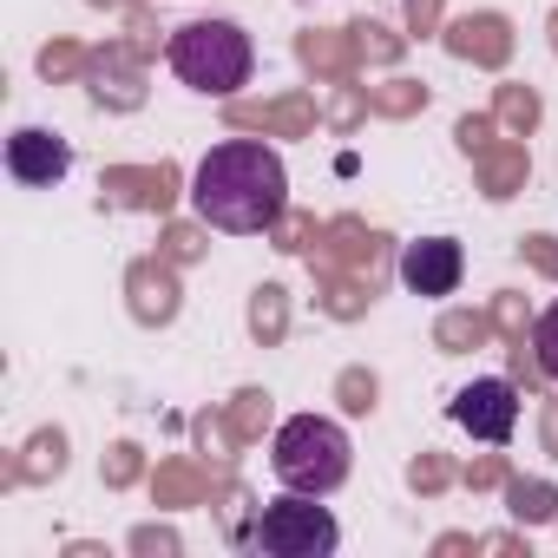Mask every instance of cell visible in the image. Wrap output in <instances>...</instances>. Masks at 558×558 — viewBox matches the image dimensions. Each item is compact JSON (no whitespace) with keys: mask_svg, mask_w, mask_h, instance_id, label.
<instances>
[{"mask_svg":"<svg viewBox=\"0 0 558 558\" xmlns=\"http://www.w3.org/2000/svg\"><path fill=\"white\" fill-rule=\"evenodd\" d=\"M191 204L210 230H230V236H256L269 230L276 217L290 210V171L269 145L256 138H230V145H210L197 178H191Z\"/></svg>","mask_w":558,"mask_h":558,"instance_id":"6da1fadb","label":"cell"},{"mask_svg":"<svg viewBox=\"0 0 558 558\" xmlns=\"http://www.w3.org/2000/svg\"><path fill=\"white\" fill-rule=\"evenodd\" d=\"M165 53H171L178 80L191 93H210V99H230L256 73V47H250V34L236 21H184Z\"/></svg>","mask_w":558,"mask_h":558,"instance_id":"7a4b0ae2","label":"cell"},{"mask_svg":"<svg viewBox=\"0 0 558 558\" xmlns=\"http://www.w3.org/2000/svg\"><path fill=\"white\" fill-rule=\"evenodd\" d=\"M349 434L336 427V421H323V414H296V421H283L276 427V447H269V466H276V480L283 486H296V493H336L342 480H349Z\"/></svg>","mask_w":558,"mask_h":558,"instance_id":"3957f363","label":"cell"},{"mask_svg":"<svg viewBox=\"0 0 558 558\" xmlns=\"http://www.w3.org/2000/svg\"><path fill=\"white\" fill-rule=\"evenodd\" d=\"M250 545L263 558H329L342 545V525L329 506H316V493H283V499H263L256 506V525H250Z\"/></svg>","mask_w":558,"mask_h":558,"instance_id":"277c9868","label":"cell"},{"mask_svg":"<svg viewBox=\"0 0 558 558\" xmlns=\"http://www.w3.org/2000/svg\"><path fill=\"white\" fill-rule=\"evenodd\" d=\"M178 165L171 158H158V165H112V171H99V204H112V210H151V217H171V204H178Z\"/></svg>","mask_w":558,"mask_h":558,"instance_id":"5b68a950","label":"cell"},{"mask_svg":"<svg viewBox=\"0 0 558 558\" xmlns=\"http://www.w3.org/2000/svg\"><path fill=\"white\" fill-rule=\"evenodd\" d=\"M86 86H93V99H99L106 112H138V106H145V60L132 53V40H106V47H93V60H86Z\"/></svg>","mask_w":558,"mask_h":558,"instance_id":"8992f818","label":"cell"},{"mask_svg":"<svg viewBox=\"0 0 558 558\" xmlns=\"http://www.w3.org/2000/svg\"><path fill=\"white\" fill-rule=\"evenodd\" d=\"M473 440H486V447H506L512 440V427H519V388L512 381H473V388H460L453 395V408H447Z\"/></svg>","mask_w":558,"mask_h":558,"instance_id":"52a82bcc","label":"cell"},{"mask_svg":"<svg viewBox=\"0 0 558 558\" xmlns=\"http://www.w3.org/2000/svg\"><path fill=\"white\" fill-rule=\"evenodd\" d=\"M178 303H184V290H178V263L171 256H138L125 269V310H132L138 329H165L178 316Z\"/></svg>","mask_w":558,"mask_h":558,"instance_id":"ba28073f","label":"cell"},{"mask_svg":"<svg viewBox=\"0 0 558 558\" xmlns=\"http://www.w3.org/2000/svg\"><path fill=\"white\" fill-rule=\"evenodd\" d=\"M316 263L355 269V276H368V283H381V269H388V236L368 230L362 217H336V223H323V236H316Z\"/></svg>","mask_w":558,"mask_h":558,"instance_id":"9c48e42d","label":"cell"},{"mask_svg":"<svg viewBox=\"0 0 558 558\" xmlns=\"http://www.w3.org/2000/svg\"><path fill=\"white\" fill-rule=\"evenodd\" d=\"M440 40H447V53H453V60L486 66V73H499V66L512 60V47H519V40H512V21H506V14H493V8L447 21V27H440Z\"/></svg>","mask_w":558,"mask_h":558,"instance_id":"30bf717a","label":"cell"},{"mask_svg":"<svg viewBox=\"0 0 558 558\" xmlns=\"http://www.w3.org/2000/svg\"><path fill=\"white\" fill-rule=\"evenodd\" d=\"M230 132H276V138H310L316 132V99L310 93H276V99H230Z\"/></svg>","mask_w":558,"mask_h":558,"instance_id":"8fae6325","label":"cell"},{"mask_svg":"<svg viewBox=\"0 0 558 558\" xmlns=\"http://www.w3.org/2000/svg\"><path fill=\"white\" fill-rule=\"evenodd\" d=\"M460 276H466V250L453 236H421L401 250V283L414 296H453Z\"/></svg>","mask_w":558,"mask_h":558,"instance_id":"7c38bea8","label":"cell"},{"mask_svg":"<svg viewBox=\"0 0 558 558\" xmlns=\"http://www.w3.org/2000/svg\"><path fill=\"white\" fill-rule=\"evenodd\" d=\"M8 171H14L21 184H60V178L73 171V145H66L60 132H47V125H21V132L8 138Z\"/></svg>","mask_w":558,"mask_h":558,"instance_id":"4fadbf2b","label":"cell"},{"mask_svg":"<svg viewBox=\"0 0 558 558\" xmlns=\"http://www.w3.org/2000/svg\"><path fill=\"white\" fill-rule=\"evenodd\" d=\"M296 60H303V73H316L323 86H342V80H355L362 73V53H355V34L349 27H336V34H296Z\"/></svg>","mask_w":558,"mask_h":558,"instance_id":"5bb4252c","label":"cell"},{"mask_svg":"<svg viewBox=\"0 0 558 558\" xmlns=\"http://www.w3.org/2000/svg\"><path fill=\"white\" fill-rule=\"evenodd\" d=\"M210 493H217V473H210V460H158V473H151V499H158L165 512L210 506Z\"/></svg>","mask_w":558,"mask_h":558,"instance_id":"9a60e30c","label":"cell"},{"mask_svg":"<svg viewBox=\"0 0 558 558\" xmlns=\"http://www.w3.org/2000/svg\"><path fill=\"white\" fill-rule=\"evenodd\" d=\"M66 473V434L60 427H40L21 453H8V466H0V486H47Z\"/></svg>","mask_w":558,"mask_h":558,"instance_id":"2e32d148","label":"cell"},{"mask_svg":"<svg viewBox=\"0 0 558 558\" xmlns=\"http://www.w3.org/2000/svg\"><path fill=\"white\" fill-rule=\"evenodd\" d=\"M473 171H480V191H486L493 204H506V197H519V191H525V178H532V158H525V138H499V145H486V151L473 158Z\"/></svg>","mask_w":558,"mask_h":558,"instance_id":"e0dca14e","label":"cell"},{"mask_svg":"<svg viewBox=\"0 0 558 558\" xmlns=\"http://www.w3.org/2000/svg\"><path fill=\"white\" fill-rule=\"evenodd\" d=\"M368 303H375V283H368V276L316 263V310H323V316H336V323H355V316H368Z\"/></svg>","mask_w":558,"mask_h":558,"instance_id":"ac0fdd59","label":"cell"},{"mask_svg":"<svg viewBox=\"0 0 558 558\" xmlns=\"http://www.w3.org/2000/svg\"><path fill=\"white\" fill-rule=\"evenodd\" d=\"M506 512H512V525H551L558 519V486L551 480H538V473H512L506 480Z\"/></svg>","mask_w":558,"mask_h":558,"instance_id":"d6986e66","label":"cell"},{"mask_svg":"<svg viewBox=\"0 0 558 558\" xmlns=\"http://www.w3.org/2000/svg\"><path fill=\"white\" fill-rule=\"evenodd\" d=\"M499 329H493V310H447L440 323H434V349L440 355H473V349H486Z\"/></svg>","mask_w":558,"mask_h":558,"instance_id":"ffe728a7","label":"cell"},{"mask_svg":"<svg viewBox=\"0 0 558 558\" xmlns=\"http://www.w3.org/2000/svg\"><path fill=\"white\" fill-rule=\"evenodd\" d=\"M250 336L263 342V349H276L290 336V290L283 283H263L256 296H250Z\"/></svg>","mask_w":558,"mask_h":558,"instance_id":"44dd1931","label":"cell"},{"mask_svg":"<svg viewBox=\"0 0 558 558\" xmlns=\"http://www.w3.org/2000/svg\"><path fill=\"white\" fill-rule=\"evenodd\" d=\"M493 119H499L512 138H525V132H538V119H545V99H538L532 86H499V93H493Z\"/></svg>","mask_w":558,"mask_h":558,"instance_id":"7402d4cb","label":"cell"},{"mask_svg":"<svg viewBox=\"0 0 558 558\" xmlns=\"http://www.w3.org/2000/svg\"><path fill=\"white\" fill-rule=\"evenodd\" d=\"M349 34H355L362 66H395V60L408 53V34H388L381 21H349Z\"/></svg>","mask_w":558,"mask_h":558,"instance_id":"603a6c76","label":"cell"},{"mask_svg":"<svg viewBox=\"0 0 558 558\" xmlns=\"http://www.w3.org/2000/svg\"><path fill=\"white\" fill-rule=\"evenodd\" d=\"M368 106L381 119H414V112H427V86L421 80H388V86H368Z\"/></svg>","mask_w":558,"mask_h":558,"instance_id":"cb8c5ba5","label":"cell"},{"mask_svg":"<svg viewBox=\"0 0 558 558\" xmlns=\"http://www.w3.org/2000/svg\"><path fill=\"white\" fill-rule=\"evenodd\" d=\"M336 401H342V414H375L381 408V375L375 368H342L336 375Z\"/></svg>","mask_w":558,"mask_h":558,"instance_id":"d4e9b609","label":"cell"},{"mask_svg":"<svg viewBox=\"0 0 558 558\" xmlns=\"http://www.w3.org/2000/svg\"><path fill=\"white\" fill-rule=\"evenodd\" d=\"M99 480H106L112 493L138 486V480H145V447H138V440H112V447H106V460H99Z\"/></svg>","mask_w":558,"mask_h":558,"instance_id":"484cf974","label":"cell"},{"mask_svg":"<svg viewBox=\"0 0 558 558\" xmlns=\"http://www.w3.org/2000/svg\"><path fill=\"white\" fill-rule=\"evenodd\" d=\"M368 112H375V106H368V86L342 80V86H336V99L323 106V125H329V132H355V125H362Z\"/></svg>","mask_w":558,"mask_h":558,"instance_id":"4316f807","label":"cell"},{"mask_svg":"<svg viewBox=\"0 0 558 558\" xmlns=\"http://www.w3.org/2000/svg\"><path fill=\"white\" fill-rule=\"evenodd\" d=\"M223 414H230V427H236V440L250 447V440H256V434L269 427V395H263V388H236Z\"/></svg>","mask_w":558,"mask_h":558,"instance_id":"83f0119b","label":"cell"},{"mask_svg":"<svg viewBox=\"0 0 558 558\" xmlns=\"http://www.w3.org/2000/svg\"><path fill=\"white\" fill-rule=\"evenodd\" d=\"M453 480H460V466H453L447 453H434V447H427V453H414V466H408V486H414L421 499H440Z\"/></svg>","mask_w":558,"mask_h":558,"instance_id":"f1b7e54d","label":"cell"},{"mask_svg":"<svg viewBox=\"0 0 558 558\" xmlns=\"http://www.w3.org/2000/svg\"><path fill=\"white\" fill-rule=\"evenodd\" d=\"M86 60H93V53H86L80 40H47V47H40V80H53V86H60V80H86Z\"/></svg>","mask_w":558,"mask_h":558,"instance_id":"f546056e","label":"cell"},{"mask_svg":"<svg viewBox=\"0 0 558 558\" xmlns=\"http://www.w3.org/2000/svg\"><path fill=\"white\" fill-rule=\"evenodd\" d=\"M191 434H197V447H204L217 466H230V460H236V447H243V440H236V427H230V414H197V421H191Z\"/></svg>","mask_w":558,"mask_h":558,"instance_id":"4dcf8cb0","label":"cell"},{"mask_svg":"<svg viewBox=\"0 0 558 558\" xmlns=\"http://www.w3.org/2000/svg\"><path fill=\"white\" fill-rule=\"evenodd\" d=\"M263 236H269L276 250H290V256H296V250H310V243L323 236V223H316L310 210H283V217H276V223H269Z\"/></svg>","mask_w":558,"mask_h":558,"instance_id":"1f68e13d","label":"cell"},{"mask_svg":"<svg viewBox=\"0 0 558 558\" xmlns=\"http://www.w3.org/2000/svg\"><path fill=\"white\" fill-rule=\"evenodd\" d=\"M499 132H506V125H499L493 112H460V119H453V145H460L466 158H480L486 145H499Z\"/></svg>","mask_w":558,"mask_h":558,"instance_id":"d6a6232c","label":"cell"},{"mask_svg":"<svg viewBox=\"0 0 558 558\" xmlns=\"http://www.w3.org/2000/svg\"><path fill=\"white\" fill-rule=\"evenodd\" d=\"M204 230H210L204 217H197V223H165V230H158V256H171V263H197V256H204Z\"/></svg>","mask_w":558,"mask_h":558,"instance_id":"836d02e7","label":"cell"},{"mask_svg":"<svg viewBox=\"0 0 558 558\" xmlns=\"http://www.w3.org/2000/svg\"><path fill=\"white\" fill-rule=\"evenodd\" d=\"M493 329H499L506 342H525V296H519V290H499V296H493Z\"/></svg>","mask_w":558,"mask_h":558,"instance_id":"e575fe53","label":"cell"},{"mask_svg":"<svg viewBox=\"0 0 558 558\" xmlns=\"http://www.w3.org/2000/svg\"><path fill=\"white\" fill-rule=\"evenodd\" d=\"M125 545H132L138 558H178V551H184V538H178L171 525H138V532H132Z\"/></svg>","mask_w":558,"mask_h":558,"instance_id":"d590c367","label":"cell"},{"mask_svg":"<svg viewBox=\"0 0 558 558\" xmlns=\"http://www.w3.org/2000/svg\"><path fill=\"white\" fill-rule=\"evenodd\" d=\"M506 480H512L506 453H480V460H473V466L460 473V486H466V493H486V486H506Z\"/></svg>","mask_w":558,"mask_h":558,"instance_id":"8d00e7d4","label":"cell"},{"mask_svg":"<svg viewBox=\"0 0 558 558\" xmlns=\"http://www.w3.org/2000/svg\"><path fill=\"white\" fill-rule=\"evenodd\" d=\"M447 27V0H408V40H434Z\"/></svg>","mask_w":558,"mask_h":558,"instance_id":"74e56055","label":"cell"},{"mask_svg":"<svg viewBox=\"0 0 558 558\" xmlns=\"http://www.w3.org/2000/svg\"><path fill=\"white\" fill-rule=\"evenodd\" d=\"M532 349H538V368L558 381V303H551V310L532 323Z\"/></svg>","mask_w":558,"mask_h":558,"instance_id":"f35d334b","label":"cell"},{"mask_svg":"<svg viewBox=\"0 0 558 558\" xmlns=\"http://www.w3.org/2000/svg\"><path fill=\"white\" fill-rule=\"evenodd\" d=\"M519 250H525V263H532L538 276H558V236H525Z\"/></svg>","mask_w":558,"mask_h":558,"instance_id":"ab89813d","label":"cell"},{"mask_svg":"<svg viewBox=\"0 0 558 558\" xmlns=\"http://www.w3.org/2000/svg\"><path fill=\"white\" fill-rule=\"evenodd\" d=\"M538 447L558 460V395H545V408H538Z\"/></svg>","mask_w":558,"mask_h":558,"instance_id":"60d3db41","label":"cell"},{"mask_svg":"<svg viewBox=\"0 0 558 558\" xmlns=\"http://www.w3.org/2000/svg\"><path fill=\"white\" fill-rule=\"evenodd\" d=\"M460 551H480V538L473 532H440L434 538V558H460Z\"/></svg>","mask_w":558,"mask_h":558,"instance_id":"b9f144b4","label":"cell"},{"mask_svg":"<svg viewBox=\"0 0 558 558\" xmlns=\"http://www.w3.org/2000/svg\"><path fill=\"white\" fill-rule=\"evenodd\" d=\"M480 551H499V558H512V551H525V532H486V538H480Z\"/></svg>","mask_w":558,"mask_h":558,"instance_id":"7bdbcfd3","label":"cell"},{"mask_svg":"<svg viewBox=\"0 0 558 558\" xmlns=\"http://www.w3.org/2000/svg\"><path fill=\"white\" fill-rule=\"evenodd\" d=\"M93 8H119V14H132V8H145V0H93Z\"/></svg>","mask_w":558,"mask_h":558,"instance_id":"ee69618b","label":"cell"},{"mask_svg":"<svg viewBox=\"0 0 558 558\" xmlns=\"http://www.w3.org/2000/svg\"><path fill=\"white\" fill-rule=\"evenodd\" d=\"M545 34H551V53H558V14H551V21H545Z\"/></svg>","mask_w":558,"mask_h":558,"instance_id":"f6af8a7d","label":"cell"},{"mask_svg":"<svg viewBox=\"0 0 558 558\" xmlns=\"http://www.w3.org/2000/svg\"><path fill=\"white\" fill-rule=\"evenodd\" d=\"M551 525H558V519H551Z\"/></svg>","mask_w":558,"mask_h":558,"instance_id":"bcb514c9","label":"cell"}]
</instances>
